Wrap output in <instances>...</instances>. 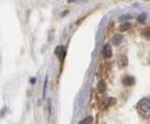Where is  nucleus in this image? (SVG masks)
I'll list each match as a JSON object with an SVG mask.
<instances>
[{
	"instance_id": "1a4fd4ad",
	"label": "nucleus",
	"mask_w": 150,
	"mask_h": 124,
	"mask_svg": "<svg viewBox=\"0 0 150 124\" xmlns=\"http://www.w3.org/2000/svg\"><path fill=\"white\" fill-rule=\"evenodd\" d=\"M106 90V84H104V82H100L98 83V91L100 93H103Z\"/></svg>"
},
{
	"instance_id": "ddd939ff",
	"label": "nucleus",
	"mask_w": 150,
	"mask_h": 124,
	"mask_svg": "<svg viewBox=\"0 0 150 124\" xmlns=\"http://www.w3.org/2000/svg\"><path fill=\"white\" fill-rule=\"evenodd\" d=\"M148 62H149V64H150V54H149V59H148Z\"/></svg>"
},
{
	"instance_id": "f03ea898",
	"label": "nucleus",
	"mask_w": 150,
	"mask_h": 124,
	"mask_svg": "<svg viewBox=\"0 0 150 124\" xmlns=\"http://www.w3.org/2000/svg\"><path fill=\"white\" fill-rule=\"evenodd\" d=\"M55 54L60 58V60H63L65 58V54H66V51H65V47L63 46H57V48L55 49Z\"/></svg>"
},
{
	"instance_id": "423d86ee",
	"label": "nucleus",
	"mask_w": 150,
	"mask_h": 124,
	"mask_svg": "<svg viewBox=\"0 0 150 124\" xmlns=\"http://www.w3.org/2000/svg\"><path fill=\"white\" fill-rule=\"evenodd\" d=\"M118 64L121 66V67H126L128 64V59H127L126 55H121L118 58Z\"/></svg>"
},
{
	"instance_id": "9d476101",
	"label": "nucleus",
	"mask_w": 150,
	"mask_h": 124,
	"mask_svg": "<svg viewBox=\"0 0 150 124\" xmlns=\"http://www.w3.org/2000/svg\"><path fill=\"white\" fill-rule=\"evenodd\" d=\"M129 27H130V24H129V22H126V24H122V25H121L120 30H121V31H127Z\"/></svg>"
},
{
	"instance_id": "9b49d317",
	"label": "nucleus",
	"mask_w": 150,
	"mask_h": 124,
	"mask_svg": "<svg viewBox=\"0 0 150 124\" xmlns=\"http://www.w3.org/2000/svg\"><path fill=\"white\" fill-rule=\"evenodd\" d=\"M144 16H145V14H143V15H139V20H144Z\"/></svg>"
},
{
	"instance_id": "f257e3e1",
	"label": "nucleus",
	"mask_w": 150,
	"mask_h": 124,
	"mask_svg": "<svg viewBox=\"0 0 150 124\" xmlns=\"http://www.w3.org/2000/svg\"><path fill=\"white\" fill-rule=\"evenodd\" d=\"M136 109L139 114V116L144 119H150V100L149 98H142L139 100Z\"/></svg>"
},
{
	"instance_id": "7ed1b4c3",
	"label": "nucleus",
	"mask_w": 150,
	"mask_h": 124,
	"mask_svg": "<svg viewBox=\"0 0 150 124\" xmlns=\"http://www.w3.org/2000/svg\"><path fill=\"white\" fill-rule=\"evenodd\" d=\"M122 82L124 85H133L134 82H135V79L133 77V76H124V77L122 79Z\"/></svg>"
},
{
	"instance_id": "f8f14e48",
	"label": "nucleus",
	"mask_w": 150,
	"mask_h": 124,
	"mask_svg": "<svg viewBox=\"0 0 150 124\" xmlns=\"http://www.w3.org/2000/svg\"><path fill=\"white\" fill-rule=\"evenodd\" d=\"M74 1H77V0H68V3H74Z\"/></svg>"
},
{
	"instance_id": "20e7f679",
	"label": "nucleus",
	"mask_w": 150,
	"mask_h": 124,
	"mask_svg": "<svg viewBox=\"0 0 150 124\" xmlns=\"http://www.w3.org/2000/svg\"><path fill=\"white\" fill-rule=\"evenodd\" d=\"M103 55L106 56V58H110V56L113 55L112 46H110V45H106V46L103 47Z\"/></svg>"
},
{
	"instance_id": "39448f33",
	"label": "nucleus",
	"mask_w": 150,
	"mask_h": 124,
	"mask_svg": "<svg viewBox=\"0 0 150 124\" xmlns=\"http://www.w3.org/2000/svg\"><path fill=\"white\" fill-rule=\"evenodd\" d=\"M122 40H123V36L120 35V34H116V35H114V37H113V43H114L115 46H118L120 43L122 42Z\"/></svg>"
},
{
	"instance_id": "6e6552de",
	"label": "nucleus",
	"mask_w": 150,
	"mask_h": 124,
	"mask_svg": "<svg viewBox=\"0 0 150 124\" xmlns=\"http://www.w3.org/2000/svg\"><path fill=\"white\" fill-rule=\"evenodd\" d=\"M92 121H93V118H92V117H87V118L82 119V121L80 122L79 124H92Z\"/></svg>"
},
{
	"instance_id": "0eeeda50",
	"label": "nucleus",
	"mask_w": 150,
	"mask_h": 124,
	"mask_svg": "<svg viewBox=\"0 0 150 124\" xmlns=\"http://www.w3.org/2000/svg\"><path fill=\"white\" fill-rule=\"evenodd\" d=\"M142 35H143V36H145L147 39H150V26L145 27L144 30L142 31Z\"/></svg>"
}]
</instances>
